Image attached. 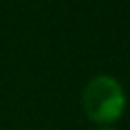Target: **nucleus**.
<instances>
[{"label": "nucleus", "mask_w": 130, "mask_h": 130, "mask_svg": "<svg viewBox=\"0 0 130 130\" xmlns=\"http://www.w3.org/2000/svg\"><path fill=\"white\" fill-rule=\"evenodd\" d=\"M81 106L85 116L98 126H112L126 110V91L122 83L108 73L93 75L81 93Z\"/></svg>", "instance_id": "obj_1"}, {"label": "nucleus", "mask_w": 130, "mask_h": 130, "mask_svg": "<svg viewBox=\"0 0 130 130\" xmlns=\"http://www.w3.org/2000/svg\"><path fill=\"white\" fill-rule=\"evenodd\" d=\"M95 130H116V128H112V126H98Z\"/></svg>", "instance_id": "obj_2"}]
</instances>
